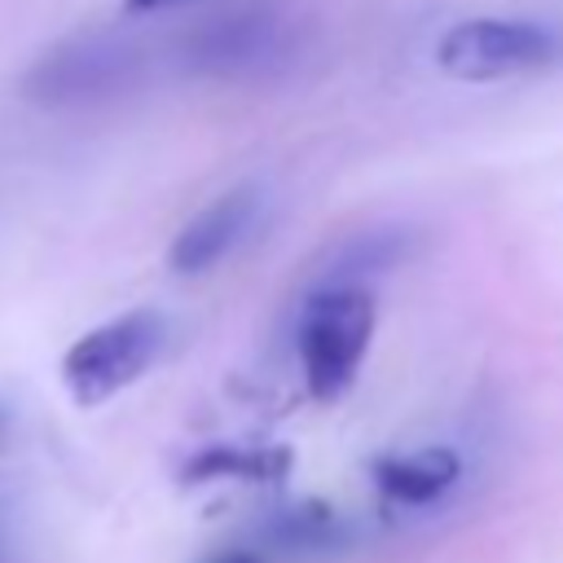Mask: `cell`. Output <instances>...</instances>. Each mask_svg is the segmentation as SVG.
<instances>
[{
  "label": "cell",
  "mask_w": 563,
  "mask_h": 563,
  "mask_svg": "<svg viewBox=\"0 0 563 563\" xmlns=\"http://www.w3.org/2000/svg\"><path fill=\"white\" fill-rule=\"evenodd\" d=\"M374 339V295L365 286H317L295 321V352L312 400H339Z\"/></svg>",
  "instance_id": "cell-1"
},
{
  "label": "cell",
  "mask_w": 563,
  "mask_h": 563,
  "mask_svg": "<svg viewBox=\"0 0 563 563\" xmlns=\"http://www.w3.org/2000/svg\"><path fill=\"white\" fill-rule=\"evenodd\" d=\"M559 53H563V35L528 18H466L435 40V66L471 84L541 70Z\"/></svg>",
  "instance_id": "cell-2"
},
{
  "label": "cell",
  "mask_w": 563,
  "mask_h": 563,
  "mask_svg": "<svg viewBox=\"0 0 563 563\" xmlns=\"http://www.w3.org/2000/svg\"><path fill=\"white\" fill-rule=\"evenodd\" d=\"M163 343L167 321L158 312H123L70 343V352L62 356V383L79 405H101L136 383L158 361Z\"/></svg>",
  "instance_id": "cell-3"
},
{
  "label": "cell",
  "mask_w": 563,
  "mask_h": 563,
  "mask_svg": "<svg viewBox=\"0 0 563 563\" xmlns=\"http://www.w3.org/2000/svg\"><path fill=\"white\" fill-rule=\"evenodd\" d=\"M136 44L114 31H88L53 44L22 79V97L35 106H88L114 97L136 75Z\"/></svg>",
  "instance_id": "cell-4"
},
{
  "label": "cell",
  "mask_w": 563,
  "mask_h": 563,
  "mask_svg": "<svg viewBox=\"0 0 563 563\" xmlns=\"http://www.w3.org/2000/svg\"><path fill=\"white\" fill-rule=\"evenodd\" d=\"M295 40L290 22L273 9H238L224 13L185 40V66L202 75H251L268 70L286 57V44Z\"/></svg>",
  "instance_id": "cell-5"
},
{
  "label": "cell",
  "mask_w": 563,
  "mask_h": 563,
  "mask_svg": "<svg viewBox=\"0 0 563 563\" xmlns=\"http://www.w3.org/2000/svg\"><path fill=\"white\" fill-rule=\"evenodd\" d=\"M264 211V194L260 185H238L229 194H220L216 202H207L172 242L167 260L176 273L194 277V273H207L216 268L224 255H233L246 238H251V224L260 220Z\"/></svg>",
  "instance_id": "cell-6"
},
{
  "label": "cell",
  "mask_w": 563,
  "mask_h": 563,
  "mask_svg": "<svg viewBox=\"0 0 563 563\" xmlns=\"http://www.w3.org/2000/svg\"><path fill=\"white\" fill-rule=\"evenodd\" d=\"M462 475V457L444 444L387 453L374 462V488L396 506H431L440 501Z\"/></svg>",
  "instance_id": "cell-7"
},
{
  "label": "cell",
  "mask_w": 563,
  "mask_h": 563,
  "mask_svg": "<svg viewBox=\"0 0 563 563\" xmlns=\"http://www.w3.org/2000/svg\"><path fill=\"white\" fill-rule=\"evenodd\" d=\"M290 453L286 449H207L185 466L189 484L202 479H277L286 475Z\"/></svg>",
  "instance_id": "cell-8"
},
{
  "label": "cell",
  "mask_w": 563,
  "mask_h": 563,
  "mask_svg": "<svg viewBox=\"0 0 563 563\" xmlns=\"http://www.w3.org/2000/svg\"><path fill=\"white\" fill-rule=\"evenodd\" d=\"M202 563H264V559L251 554V550H216V554H207Z\"/></svg>",
  "instance_id": "cell-9"
},
{
  "label": "cell",
  "mask_w": 563,
  "mask_h": 563,
  "mask_svg": "<svg viewBox=\"0 0 563 563\" xmlns=\"http://www.w3.org/2000/svg\"><path fill=\"white\" fill-rule=\"evenodd\" d=\"M128 9H136V13H154V9H172V4H185V0H123Z\"/></svg>",
  "instance_id": "cell-10"
},
{
  "label": "cell",
  "mask_w": 563,
  "mask_h": 563,
  "mask_svg": "<svg viewBox=\"0 0 563 563\" xmlns=\"http://www.w3.org/2000/svg\"><path fill=\"white\" fill-rule=\"evenodd\" d=\"M4 427H9V413H4V405H0V435H4Z\"/></svg>",
  "instance_id": "cell-11"
},
{
  "label": "cell",
  "mask_w": 563,
  "mask_h": 563,
  "mask_svg": "<svg viewBox=\"0 0 563 563\" xmlns=\"http://www.w3.org/2000/svg\"><path fill=\"white\" fill-rule=\"evenodd\" d=\"M0 563H9V545H4V537H0Z\"/></svg>",
  "instance_id": "cell-12"
}]
</instances>
